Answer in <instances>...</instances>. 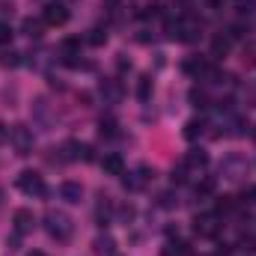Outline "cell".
Segmentation results:
<instances>
[{
	"label": "cell",
	"instance_id": "cell-19",
	"mask_svg": "<svg viewBox=\"0 0 256 256\" xmlns=\"http://www.w3.org/2000/svg\"><path fill=\"white\" fill-rule=\"evenodd\" d=\"M6 140H9V128H6V126H3V122H0V146H3Z\"/></svg>",
	"mask_w": 256,
	"mask_h": 256
},
{
	"label": "cell",
	"instance_id": "cell-8",
	"mask_svg": "<svg viewBox=\"0 0 256 256\" xmlns=\"http://www.w3.org/2000/svg\"><path fill=\"white\" fill-rule=\"evenodd\" d=\"M208 164V155L202 152V149H194V152H188L185 155V167H194V170H202Z\"/></svg>",
	"mask_w": 256,
	"mask_h": 256
},
{
	"label": "cell",
	"instance_id": "cell-1",
	"mask_svg": "<svg viewBox=\"0 0 256 256\" xmlns=\"http://www.w3.org/2000/svg\"><path fill=\"white\" fill-rule=\"evenodd\" d=\"M45 224H48V232H51L57 242H66L68 232H72V220L66 218L63 212H48V214H45Z\"/></svg>",
	"mask_w": 256,
	"mask_h": 256
},
{
	"label": "cell",
	"instance_id": "cell-14",
	"mask_svg": "<svg viewBox=\"0 0 256 256\" xmlns=\"http://www.w3.org/2000/svg\"><path fill=\"white\" fill-rule=\"evenodd\" d=\"M78 51H80V39H66L63 42V54L66 57H74Z\"/></svg>",
	"mask_w": 256,
	"mask_h": 256
},
{
	"label": "cell",
	"instance_id": "cell-6",
	"mask_svg": "<svg viewBox=\"0 0 256 256\" xmlns=\"http://www.w3.org/2000/svg\"><path fill=\"white\" fill-rule=\"evenodd\" d=\"M60 196H63L66 202H72V206H74V202H80V200H84V188H80L78 182H63V185H60Z\"/></svg>",
	"mask_w": 256,
	"mask_h": 256
},
{
	"label": "cell",
	"instance_id": "cell-22",
	"mask_svg": "<svg viewBox=\"0 0 256 256\" xmlns=\"http://www.w3.org/2000/svg\"><path fill=\"white\" fill-rule=\"evenodd\" d=\"M30 256H45V254H30Z\"/></svg>",
	"mask_w": 256,
	"mask_h": 256
},
{
	"label": "cell",
	"instance_id": "cell-2",
	"mask_svg": "<svg viewBox=\"0 0 256 256\" xmlns=\"http://www.w3.org/2000/svg\"><path fill=\"white\" fill-rule=\"evenodd\" d=\"M18 188L24 194H30V196H45V194H48L45 179H42L39 173H33V170H24V173L18 176Z\"/></svg>",
	"mask_w": 256,
	"mask_h": 256
},
{
	"label": "cell",
	"instance_id": "cell-17",
	"mask_svg": "<svg viewBox=\"0 0 256 256\" xmlns=\"http://www.w3.org/2000/svg\"><path fill=\"white\" fill-rule=\"evenodd\" d=\"M9 39H12V30H9L6 24H0V45H6Z\"/></svg>",
	"mask_w": 256,
	"mask_h": 256
},
{
	"label": "cell",
	"instance_id": "cell-7",
	"mask_svg": "<svg viewBox=\"0 0 256 256\" xmlns=\"http://www.w3.org/2000/svg\"><path fill=\"white\" fill-rule=\"evenodd\" d=\"M102 170H104L108 176H122V173H126V164H122V158H120V155H104Z\"/></svg>",
	"mask_w": 256,
	"mask_h": 256
},
{
	"label": "cell",
	"instance_id": "cell-9",
	"mask_svg": "<svg viewBox=\"0 0 256 256\" xmlns=\"http://www.w3.org/2000/svg\"><path fill=\"white\" fill-rule=\"evenodd\" d=\"M96 254H98V256H114V254H116L114 238H110V236H102V238L96 242Z\"/></svg>",
	"mask_w": 256,
	"mask_h": 256
},
{
	"label": "cell",
	"instance_id": "cell-10",
	"mask_svg": "<svg viewBox=\"0 0 256 256\" xmlns=\"http://www.w3.org/2000/svg\"><path fill=\"white\" fill-rule=\"evenodd\" d=\"M149 96H152V78L143 74L140 84H137V98H140V102H149Z\"/></svg>",
	"mask_w": 256,
	"mask_h": 256
},
{
	"label": "cell",
	"instance_id": "cell-4",
	"mask_svg": "<svg viewBox=\"0 0 256 256\" xmlns=\"http://www.w3.org/2000/svg\"><path fill=\"white\" fill-rule=\"evenodd\" d=\"M9 140H15V146H18V155H30V149H33V137H30V131L27 128H12L9 131Z\"/></svg>",
	"mask_w": 256,
	"mask_h": 256
},
{
	"label": "cell",
	"instance_id": "cell-16",
	"mask_svg": "<svg viewBox=\"0 0 256 256\" xmlns=\"http://www.w3.org/2000/svg\"><path fill=\"white\" fill-rule=\"evenodd\" d=\"M114 131H116V122H114V120H108V122L102 120V134H108V137H110Z\"/></svg>",
	"mask_w": 256,
	"mask_h": 256
},
{
	"label": "cell",
	"instance_id": "cell-12",
	"mask_svg": "<svg viewBox=\"0 0 256 256\" xmlns=\"http://www.w3.org/2000/svg\"><path fill=\"white\" fill-rule=\"evenodd\" d=\"M202 122H200V120H191V122H188V126H185V137H188V140H196V137H200V134H202Z\"/></svg>",
	"mask_w": 256,
	"mask_h": 256
},
{
	"label": "cell",
	"instance_id": "cell-21",
	"mask_svg": "<svg viewBox=\"0 0 256 256\" xmlns=\"http://www.w3.org/2000/svg\"><path fill=\"white\" fill-rule=\"evenodd\" d=\"M250 200H254V202H256V188H250Z\"/></svg>",
	"mask_w": 256,
	"mask_h": 256
},
{
	"label": "cell",
	"instance_id": "cell-13",
	"mask_svg": "<svg viewBox=\"0 0 256 256\" xmlns=\"http://www.w3.org/2000/svg\"><path fill=\"white\" fill-rule=\"evenodd\" d=\"M86 42H90V45H104V42H108V33L96 27V30H90V36H86Z\"/></svg>",
	"mask_w": 256,
	"mask_h": 256
},
{
	"label": "cell",
	"instance_id": "cell-15",
	"mask_svg": "<svg viewBox=\"0 0 256 256\" xmlns=\"http://www.w3.org/2000/svg\"><path fill=\"white\" fill-rule=\"evenodd\" d=\"M226 51H230V42H226V39H214L212 54H214V57H220V54H226Z\"/></svg>",
	"mask_w": 256,
	"mask_h": 256
},
{
	"label": "cell",
	"instance_id": "cell-3",
	"mask_svg": "<svg viewBox=\"0 0 256 256\" xmlns=\"http://www.w3.org/2000/svg\"><path fill=\"white\" fill-rule=\"evenodd\" d=\"M42 21H45V24H51V27H60V24L68 21V9H66L63 3H48V6H45Z\"/></svg>",
	"mask_w": 256,
	"mask_h": 256
},
{
	"label": "cell",
	"instance_id": "cell-20",
	"mask_svg": "<svg viewBox=\"0 0 256 256\" xmlns=\"http://www.w3.org/2000/svg\"><path fill=\"white\" fill-rule=\"evenodd\" d=\"M208 3H212V6H220V3H224V0H208Z\"/></svg>",
	"mask_w": 256,
	"mask_h": 256
},
{
	"label": "cell",
	"instance_id": "cell-11",
	"mask_svg": "<svg viewBox=\"0 0 256 256\" xmlns=\"http://www.w3.org/2000/svg\"><path fill=\"white\" fill-rule=\"evenodd\" d=\"M24 33H27V36H33V39H39V36H42V21L27 18V21H24Z\"/></svg>",
	"mask_w": 256,
	"mask_h": 256
},
{
	"label": "cell",
	"instance_id": "cell-18",
	"mask_svg": "<svg viewBox=\"0 0 256 256\" xmlns=\"http://www.w3.org/2000/svg\"><path fill=\"white\" fill-rule=\"evenodd\" d=\"M3 66H18L21 60H18V54H3V60H0Z\"/></svg>",
	"mask_w": 256,
	"mask_h": 256
},
{
	"label": "cell",
	"instance_id": "cell-5",
	"mask_svg": "<svg viewBox=\"0 0 256 256\" xmlns=\"http://www.w3.org/2000/svg\"><path fill=\"white\" fill-rule=\"evenodd\" d=\"M33 226H36V218H33V212H30V208H18V212H15V230H18V236L30 232Z\"/></svg>",
	"mask_w": 256,
	"mask_h": 256
}]
</instances>
